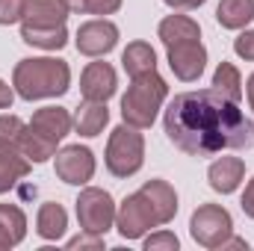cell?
<instances>
[{
	"instance_id": "cell-13",
	"label": "cell",
	"mask_w": 254,
	"mask_h": 251,
	"mask_svg": "<svg viewBox=\"0 0 254 251\" xmlns=\"http://www.w3.org/2000/svg\"><path fill=\"white\" fill-rule=\"evenodd\" d=\"M243 178H246V163H243L240 157H222V160H216V163L207 169L210 187L216 189V192H222V195L237 192L240 184H243Z\"/></svg>"
},
{
	"instance_id": "cell-16",
	"label": "cell",
	"mask_w": 254,
	"mask_h": 251,
	"mask_svg": "<svg viewBox=\"0 0 254 251\" xmlns=\"http://www.w3.org/2000/svg\"><path fill=\"white\" fill-rule=\"evenodd\" d=\"M30 127H36L39 133H45V136L63 142L65 136L71 133V127H74V119L68 116V110H63V107H42V110L33 113Z\"/></svg>"
},
{
	"instance_id": "cell-10",
	"label": "cell",
	"mask_w": 254,
	"mask_h": 251,
	"mask_svg": "<svg viewBox=\"0 0 254 251\" xmlns=\"http://www.w3.org/2000/svg\"><path fill=\"white\" fill-rule=\"evenodd\" d=\"M169 51V68L175 71L178 80L184 83H195L201 74H204V65H207V48L198 42H181V45H172L166 48Z\"/></svg>"
},
{
	"instance_id": "cell-9",
	"label": "cell",
	"mask_w": 254,
	"mask_h": 251,
	"mask_svg": "<svg viewBox=\"0 0 254 251\" xmlns=\"http://www.w3.org/2000/svg\"><path fill=\"white\" fill-rule=\"evenodd\" d=\"M57 178L71 187H86L95 178V154L83 145H65L57 151Z\"/></svg>"
},
{
	"instance_id": "cell-29",
	"label": "cell",
	"mask_w": 254,
	"mask_h": 251,
	"mask_svg": "<svg viewBox=\"0 0 254 251\" xmlns=\"http://www.w3.org/2000/svg\"><path fill=\"white\" fill-rule=\"evenodd\" d=\"M234 51H237V57H240V60H249V63H254V30H243V33L237 36Z\"/></svg>"
},
{
	"instance_id": "cell-31",
	"label": "cell",
	"mask_w": 254,
	"mask_h": 251,
	"mask_svg": "<svg viewBox=\"0 0 254 251\" xmlns=\"http://www.w3.org/2000/svg\"><path fill=\"white\" fill-rule=\"evenodd\" d=\"M243 213L249 216V219H254V178L249 181V187H246V192H243Z\"/></svg>"
},
{
	"instance_id": "cell-7",
	"label": "cell",
	"mask_w": 254,
	"mask_h": 251,
	"mask_svg": "<svg viewBox=\"0 0 254 251\" xmlns=\"http://www.w3.org/2000/svg\"><path fill=\"white\" fill-rule=\"evenodd\" d=\"M116 228L125 240H142L151 228H160L157 219H154V210L148 207L145 195L142 192H133L127 195L125 201L119 204L116 210Z\"/></svg>"
},
{
	"instance_id": "cell-23",
	"label": "cell",
	"mask_w": 254,
	"mask_h": 251,
	"mask_svg": "<svg viewBox=\"0 0 254 251\" xmlns=\"http://www.w3.org/2000/svg\"><path fill=\"white\" fill-rule=\"evenodd\" d=\"M216 21L225 30H243L254 21V0H222L216 9Z\"/></svg>"
},
{
	"instance_id": "cell-28",
	"label": "cell",
	"mask_w": 254,
	"mask_h": 251,
	"mask_svg": "<svg viewBox=\"0 0 254 251\" xmlns=\"http://www.w3.org/2000/svg\"><path fill=\"white\" fill-rule=\"evenodd\" d=\"M24 18V0H0V27L18 24Z\"/></svg>"
},
{
	"instance_id": "cell-1",
	"label": "cell",
	"mask_w": 254,
	"mask_h": 251,
	"mask_svg": "<svg viewBox=\"0 0 254 251\" xmlns=\"http://www.w3.org/2000/svg\"><path fill=\"white\" fill-rule=\"evenodd\" d=\"M166 136L190 157H213L222 151L252 148L254 125L240 104L222 98L216 89L181 92L166 107Z\"/></svg>"
},
{
	"instance_id": "cell-11",
	"label": "cell",
	"mask_w": 254,
	"mask_h": 251,
	"mask_svg": "<svg viewBox=\"0 0 254 251\" xmlns=\"http://www.w3.org/2000/svg\"><path fill=\"white\" fill-rule=\"evenodd\" d=\"M119 89V77L116 68L110 63H89L80 74V92L86 101H110Z\"/></svg>"
},
{
	"instance_id": "cell-5",
	"label": "cell",
	"mask_w": 254,
	"mask_h": 251,
	"mask_svg": "<svg viewBox=\"0 0 254 251\" xmlns=\"http://www.w3.org/2000/svg\"><path fill=\"white\" fill-rule=\"evenodd\" d=\"M77 222H80V231L104 237L116 225V201H113V195L107 189L86 187L77 195Z\"/></svg>"
},
{
	"instance_id": "cell-2",
	"label": "cell",
	"mask_w": 254,
	"mask_h": 251,
	"mask_svg": "<svg viewBox=\"0 0 254 251\" xmlns=\"http://www.w3.org/2000/svg\"><path fill=\"white\" fill-rule=\"evenodd\" d=\"M12 86L24 101L63 98L71 89V68L65 60H57V57H30L15 65Z\"/></svg>"
},
{
	"instance_id": "cell-34",
	"label": "cell",
	"mask_w": 254,
	"mask_h": 251,
	"mask_svg": "<svg viewBox=\"0 0 254 251\" xmlns=\"http://www.w3.org/2000/svg\"><path fill=\"white\" fill-rule=\"evenodd\" d=\"M9 249H15V243H12V240H9V234L0 228V251H9Z\"/></svg>"
},
{
	"instance_id": "cell-35",
	"label": "cell",
	"mask_w": 254,
	"mask_h": 251,
	"mask_svg": "<svg viewBox=\"0 0 254 251\" xmlns=\"http://www.w3.org/2000/svg\"><path fill=\"white\" fill-rule=\"evenodd\" d=\"M246 89H249V104H252V110H254V74L249 77V83H246Z\"/></svg>"
},
{
	"instance_id": "cell-32",
	"label": "cell",
	"mask_w": 254,
	"mask_h": 251,
	"mask_svg": "<svg viewBox=\"0 0 254 251\" xmlns=\"http://www.w3.org/2000/svg\"><path fill=\"white\" fill-rule=\"evenodd\" d=\"M12 98H15V86H6L0 80V110H9L12 107Z\"/></svg>"
},
{
	"instance_id": "cell-3",
	"label": "cell",
	"mask_w": 254,
	"mask_h": 251,
	"mask_svg": "<svg viewBox=\"0 0 254 251\" xmlns=\"http://www.w3.org/2000/svg\"><path fill=\"white\" fill-rule=\"evenodd\" d=\"M166 95H169V86L166 80L151 71V74H142V77H133V83L127 86V95L122 98V119L130 127H145L154 125L160 107L166 104Z\"/></svg>"
},
{
	"instance_id": "cell-25",
	"label": "cell",
	"mask_w": 254,
	"mask_h": 251,
	"mask_svg": "<svg viewBox=\"0 0 254 251\" xmlns=\"http://www.w3.org/2000/svg\"><path fill=\"white\" fill-rule=\"evenodd\" d=\"M68 12L77 15H113L122 9V0H63Z\"/></svg>"
},
{
	"instance_id": "cell-26",
	"label": "cell",
	"mask_w": 254,
	"mask_h": 251,
	"mask_svg": "<svg viewBox=\"0 0 254 251\" xmlns=\"http://www.w3.org/2000/svg\"><path fill=\"white\" fill-rule=\"evenodd\" d=\"M24 127L27 125L18 116H0V145H18Z\"/></svg>"
},
{
	"instance_id": "cell-24",
	"label": "cell",
	"mask_w": 254,
	"mask_h": 251,
	"mask_svg": "<svg viewBox=\"0 0 254 251\" xmlns=\"http://www.w3.org/2000/svg\"><path fill=\"white\" fill-rule=\"evenodd\" d=\"M213 89H216L222 98H228V101L240 104V98H243V77H240L237 65L219 63L216 74H213Z\"/></svg>"
},
{
	"instance_id": "cell-14",
	"label": "cell",
	"mask_w": 254,
	"mask_h": 251,
	"mask_svg": "<svg viewBox=\"0 0 254 251\" xmlns=\"http://www.w3.org/2000/svg\"><path fill=\"white\" fill-rule=\"evenodd\" d=\"M68 18L63 0H24V18L21 24L30 27H60Z\"/></svg>"
},
{
	"instance_id": "cell-33",
	"label": "cell",
	"mask_w": 254,
	"mask_h": 251,
	"mask_svg": "<svg viewBox=\"0 0 254 251\" xmlns=\"http://www.w3.org/2000/svg\"><path fill=\"white\" fill-rule=\"evenodd\" d=\"M166 6H172V9H198L201 3H207V0H163Z\"/></svg>"
},
{
	"instance_id": "cell-8",
	"label": "cell",
	"mask_w": 254,
	"mask_h": 251,
	"mask_svg": "<svg viewBox=\"0 0 254 251\" xmlns=\"http://www.w3.org/2000/svg\"><path fill=\"white\" fill-rule=\"evenodd\" d=\"M77 51L83 57H107L116 45H119V27L107 18H95V21H86L77 27V39H74Z\"/></svg>"
},
{
	"instance_id": "cell-20",
	"label": "cell",
	"mask_w": 254,
	"mask_h": 251,
	"mask_svg": "<svg viewBox=\"0 0 254 251\" xmlns=\"http://www.w3.org/2000/svg\"><path fill=\"white\" fill-rule=\"evenodd\" d=\"M57 139H51V136H45V133H39L36 127H24V133H21V139H18V148H21V154L30 160V163H48L51 157H57Z\"/></svg>"
},
{
	"instance_id": "cell-30",
	"label": "cell",
	"mask_w": 254,
	"mask_h": 251,
	"mask_svg": "<svg viewBox=\"0 0 254 251\" xmlns=\"http://www.w3.org/2000/svg\"><path fill=\"white\" fill-rule=\"evenodd\" d=\"M68 249H104V237H98V234H80V237H74V240H68Z\"/></svg>"
},
{
	"instance_id": "cell-19",
	"label": "cell",
	"mask_w": 254,
	"mask_h": 251,
	"mask_svg": "<svg viewBox=\"0 0 254 251\" xmlns=\"http://www.w3.org/2000/svg\"><path fill=\"white\" fill-rule=\"evenodd\" d=\"M157 36H160V42L166 48H172V45H181V42H198L201 30H198V24L190 15H169V18L160 21Z\"/></svg>"
},
{
	"instance_id": "cell-18",
	"label": "cell",
	"mask_w": 254,
	"mask_h": 251,
	"mask_svg": "<svg viewBox=\"0 0 254 251\" xmlns=\"http://www.w3.org/2000/svg\"><path fill=\"white\" fill-rule=\"evenodd\" d=\"M107 122H110V110H107L104 101H83V104L77 107V113H74V127H77V133H80V136H89V139L101 136L104 127H107Z\"/></svg>"
},
{
	"instance_id": "cell-12",
	"label": "cell",
	"mask_w": 254,
	"mask_h": 251,
	"mask_svg": "<svg viewBox=\"0 0 254 251\" xmlns=\"http://www.w3.org/2000/svg\"><path fill=\"white\" fill-rule=\"evenodd\" d=\"M148 201V207L154 210V219L157 225H169L178 213V192L169 181H145L139 189Z\"/></svg>"
},
{
	"instance_id": "cell-21",
	"label": "cell",
	"mask_w": 254,
	"mask_h": 251,
	"mask_svg": "<svg viewBox=\"0 0 254 251\" xmlns=\"http://www.w3.org/2000/svg\"><path fill=\"white\" fill-rule=\"evenodd\" d=\"M122 65H125V71L133 80V77L157 71V54H154V48L148 42H130L125 48V54H122Z\"/></svg>"
},
{
	"instance_id": "cell-15",
	"label": "cell",
	"mask_w": 254,
	"mask_h": 251,
	"mask_svg": "<svg viewBox=\"0 0 254 251\" xmlns=\"http://www.w3.org/2000/svg\"><path fill=\"white\" fill-rule=\"evenodd\" d=\"M30 160L21 154L18 145H0V195L9 192L18 181L30 175Z\"/></svg>"
},
{
	"instance_id": "cell-17",
	"label": "cell",
	"mask_w": 254,
	"mask_h": 251,
	"mask_svg": "<svg viewBox=\"0 0 254 251\" xmlns=\"http://www.w3.org/2000/svg\"><path fill=\"white\" fill-rule=\"evenodd\" d=\"M65 228H68V213H65L63 204L57 201H45L39 207V216H36V234L48 243H57L65 237Z\"/></svg>"
},
{
	"instance_id": "cell-27",
	"label": "cell",
	"mask_w": 254,
	"mask_h": 251,
	"mask_svg": "<svg viewBox=\"0 0 254 251\" xmlns=\"http://www.w3.org/2000/svg\"><path fill=\"white\" fill-rule=\"evenodd\" d=\"M178 249H181V243L172 231H157L145 240V251H178Z\"/></svg>"
},
{
	"instance_id": "cell-6",
	"label": "cell",
	"mask_w": 254,
	"mask_h": 251,
	"mask_svg": "<svg viewBox=\"0 0 254 251\" xmlns=\"http://www.w3.org/2000/svg\"><path fill=\"white\" fill-rule=\"evenodd\" d=\"M190 234L201 249H219L234 234V219L219 204H201L190 219Z\"/></svg>"
},
{
	"instance_id": "cell-4",
	"label": "cell",
	"mask_w": 254,
	"mask_h": 251,
	"mask_svg": "<svg viewBox=\"0 0 254 251\" xmlns=\"http://www.w3.org/2000/svg\"><path fill=\"white\" fill-rule=\"evenodd\" d=\"M145 163V139L139 127L122 125L110 133L107 142V169L113 178H133Z\"/></svg>"
},
{
	"instance_id": "cell-22",
	"label": "cell",
	"mask_w": 254,
	"mask_h": 251,
	"mask_svg": "<svg viewBox=\"0 0 254 251\" xmlns=\"http://www.w3.org/2000/svg\"><path fill=\"white\" fill-rule=\"evenodd\" d=\"M21 39L33 48H42V51H63L68 45V30L65 24L60 27H30V24H21Z\"/></svg>"
}]
</instances>
